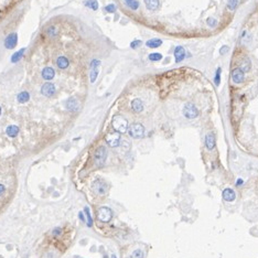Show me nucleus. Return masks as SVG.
<instances>
[{"label": "nucleus", "instance_id": "412c9836", "mask_svg": "<svg viewBox=\"0 0 258 258\" xmlns=\"http://www.w3.org/2000/svg\"><path fill=\"white\" fill-rule=\"evenodd\" d=\"M6 132L9 137L13 138V137H16V136L19 134V128L17 127V126H14V125H11V126H8V127H7Z\"/></svg>", "mask_w": 258, "mask_h": 258}, {"label": "nucleus", "instance_id": "f3484780", "mask_svg": "<svg viewBox=\"0 0 258 258\" xmlns=\"http://www.w3.org/2000/svg\"><path fill=\"white\" fill-rule=\"evenodd\" d=\"M145 3L150 11H156V10L159 9L160 7L159 0H145Z\"/></svg>", "mask_w": 258, "mask_h": 258}, {"label": "nucleus", "instance_id": "5701e85b", "mask_svg": "<svg viewBox=\"0 0 258 258\" xmlns=\"http://www.w3.org/2000/svg\"><path fill=\"white\" fill-rule=\"evenodd\" d=\"M17 98H18L19 103L25 104V103H27V102L30 99V95H29V93L28 92H21L18 96H17Z\"/></svg>", "mask_w": 258, "mask_h": 258}, {"label": "nucleus", "instance_id": "f257e3e1", "mask_svg": "<svg viewBox=\"0 0 258 258\" xmlns=\"http://www.w3.org/2000/svg\"><path fill=\"white\" fill-rule=\"evenodd\" d=\"M111 125H113L114 129L119 134H125L126 131H128V121L125 117L120 116V115H116L113 117Z\"/></svg>", "mask_w": 258, "mask_h": 258}, {"label": "nucleus", "instance_id": "7c9ffc66", "mask_svg": "<svg viewBox=\"0 0 258 258\" xmlns=\"http://www.w3.org/2000/svg\"><path fill=\"white\" fill-rule=\"evenodd\" d=\"M84 212L86 213V217H87V225L91 227L93 225V218H92V215H91V212H89V209L86 206L85 209H84Z\"/></svg>", "mask_w": 258, "mask_h": 258}, {"label": "nucleus", "instance_id": "9d476101", "mask_svg": "<svg viewBox=\"0 0 258 258\" xmlns=\"http://www.w3.org/2000/svg\"><path fill=\"white\" fill-rule=\"evenodd\" d=\"M222 197H223V200L226 201V202H234L235 199H236V193L233 189L225 188L222 192Z\"/></svg>", "mask_w": 258, "mask_h": 258}, {"label": "nucleus", "instance_id": "f704fd0d", "mask_svg": "<svg viewBox=\"0 0 258 258\" xmlns=\"http://www.w3.org/2000/svg\"><path fill=\"white\" fill-rule=\"evenodd\" d=\"M240 40H242V42H243V43H247V42H248V40H249V37H248V34H247V32H246V31H243V34L240 35Z\"/></svg>", "mask_w": 258, "mask_h": 258}, {"label": "nucleus", "instance_id": "58836bf2", "mask_svg": "<svg viewBox=\"0 0 258 258\" xmlns=\"http://www.w3.org/2000/svg\"><path fill=\"white\" fill-rule=\"evenodd\" d=\"M53 235L55 236V235H59V234H61V228H55L54 231H53Z\"/></svg>", "mask_w": 258, "mask_h": 258}, {"label": "nucleus", "instance_id": "1a4fd4ad", "mask_svg": "<svg viewBox=\"0 0 258 258\" xmlns=\"http://www.w3.org/2000/svg\"><path fill=\"white\" fill-rule=\"evenodd\" d=\"M99 65H100L99 60H93L92 63H91V82L92 83H95V81L98 76Z\"/></svg>", "mask_w": 258, "mask_h": 258}, {"label": "nucleus", "instance_id": "ddd939ff", "mask_svg": "<svg viewBox=\"0 0 258 258\" xmlns=\"http://www.w3.org/2000/svg\"><path fill=\"white\" fill-rule=\"evenodd\" d=\"M41 93H42L44 96L50 97L52 95L55 94V86L53 85L52 83H45L41 88Z\"/></svg>", "mask_w": 258, "mask_h": 258}, {"label": "nucleus", "instance_id": "7ed1b4c3", "mask_svg": "<svg viewBox=\"0 0 258 258\" xmlns=\"http://www.w3.org/2000/svg\"><path fill=\"white\" fill-rule=\"evenodd\" d=\"M107 158V150L104 146H100L96 149L94 154V162L96 167H103L105 164V161Z\"/></svg>", "mask_w": 258, "mask_h": 258}, {"label": "nucleus", "instance_id": "ea45409f", "mask_svg": "<svg viewBox=\"0 0 258 258\" xmlns=\"http://www.w3.org/2000/svg\"><path fill=\"white\" fill-rule=\"evenodd\" d=\"M78 216H80V220H81V221H82V222L85 221V218H84V214H83L82 212H81L80 214H78Z\"/></svg>", "mask_w": 258, "mask_h": 258}, {"label": "nucleus", "instance_id": "9b49d317", "mask_svg": "<svg viewBox=\"0 0 258 258\" xmlns=\"http://www.w3.org/2000/svg\"><path fill=\"white\" fill-rule=\"evenodd\" d=\"M185 56H186V51H185L184 48L182 45L175 46V49H174V59H175V62L177 63L182 62L185 59Z\"/></svg>", "mask_w": 258, "mask_h": 258}, {"label": "nucleus", "instance_id": "c85d7f7f", "mask_svg": "<svg viewBox=\"0 0 258 258\" xmlns=\"http://www.w3.org/2000/svg\"><path fill=\"white\" fill-rule=\"evenodd\" d=\"M221 68H216V72H215V75H214V83L216 86L220 85V83H221Z\"/></svg>", "mask_w": 258, "mask_h": 258}, {"label": "nucleus", "instance_id": "6ab92c4d", "mask_svg": "<svg viewBox=\"0 0 258 258\" xmlns=\"http://www.w3.org/2000/svg\"><path fill=\"white\" fill-rule=\"evenodd\" d=\"M244 73H246V72H249L250 71V68H252V62H250V60L249 59H247V57H245L243 61L240 63V68Z\"/></svg>", "mask_w": 258, "mask_h": 258}, {"label": "nucleus", "instance_id": "dca6fc26", "mask_svg": "<svg viewBox=\"0 0 258 258\" xmlns=\"http://www.w3.org/2000/svg\"><path fill=\"white\" fill-rule=\"evenodd\" d=\"M131 109L135 113H141L143 111V103L141 99L135 98L131 102Z\"/></svg>", "mask_w": 258, "mask_h": 258}, {"label": "nucleus", "instance_id": "e433bc0d", "mask_svg": "<svg viewBox=\"0 0 258 258\" xmlns=\"http://www.w3.org/2000/svg\"><path fill=\"white\" fill-rule=\"evenodd\" d=\"M243 184H244V180H243V179L238 178L237 180H236V183H235L236 186H240V185H243Z\"/></svg>", "mask_w": 258, "mask_h": 258}, {"label": "nucleus", "instance_id": "c9c22d12", "mask_svg": "<svg viewBox=\"0 0 258 258\" xmlns=\"http://www.w3.org/2000/svg\"><path fill=\"white\" fill-rule=\"evenodd\" d=\"M228 51H229V48H228L227 45H223L221 49H220V53L221 54H226Z\"/></svg>", "mask_w": 258, "mask_h": 258}, {"label": "nucleus", "instance_id": "aec40b11", "mask_svg": "<svg viewBox=\"0 0 258 258\" xmlns=\"http://www.w3.org/2000/svg\"><path fill=\"white\" fill-rule=\"evenodd\" d=\"M146 45H147L148 48H150V49H156V48H159V46L162 45V40L157 39V38L150 39V40H148L147 42H146Z\"/></svg>", "mask_w": 258, "mask_h": 258}, {"label": "nucleus", "instance_id": "f8f14e48", "mask_svg": "<svg viewBox=\"0 0 258 258\" xmlns=\"http://www.w3.org/2000/svg\"><path fill=\"white\" fill-rule=\"evenodd\" d=\"M17 42H18V35H17V33H11V34H9L6 38V40H5V46H6L7 49L11 50L17 45Z\"/></svg>", "mask_w": 258, "mask_h": 258}, {"label": "nucleus", "instance_id": "f03ea898", "mask_svg": "<svg viewBox=\"0 0 258 258\" xmlns=\"http://www.w3.org/2000/svg\"><path fill=\"white\" fill-rule=\"evenodd\" d=\"M128 134L131 138H135V139L142 138L145 136V127L139 123L132 124L128 127Z\"/></svg>", "mask_w": 258, "mask_h": 258}, {"label": "nucleus", "instance_id": "4c0bfd02", "mask_svg": "<svg viewBox=\"0 0 258 258\" xmlns=\"http://www.w3.org/2000/svg\"><path fill=\"white\" fill-rule=\"evenodd\" d=\"M5 192H6V186L3 184H0V195L5 194Z\"/></svg>", "mask_w": 258, "mask_h": 258}, {"label": "nucleus", "instance_id": "79ce46f5", "mask_svg": "<svg viewBox=\"0 0 258 258\" xmlns=\"http://www.w3.org/2000/svg\"><path fill=\"white\" fill-rule=\"evenodd\" d=\"M0 115H1V107H0Z\"/></svg>", "mask_w": 258, "mask_h": 258}, {"label": "nucleus", "instance_id": "bb28decb", "mask_svg": "<svg viewBox=\"0 0 258 258\" xmlns=\"http://www.w3.org/2000/svg\"><path fill=\"white\" fill-rule=\"evenodd\" d=\"M227 9L231 11L236 10V8L238 6V0H227Z\"/></svg>", "mask_w": 258, "mask_h": 258}, {"label": "nucleus", "instance_id": "4be33fe9", "mask_svg": "<svg viewBox=\"0 0 258 258\" xmlns=\"http://www.w3.org/2000/svg\"><path fill=\"white\" fill-rule=\"evenodd\" d=\"M57 66L61 68V70H65V68H68V64H70V62L65 57V56H60L59 59H57Z\"/></svg>", "mask_w": 258, "mask_h": 258}, {"label": "nucleus", "instance_id": "cd10ccee", "mask_svg": "<svg viewBox=\"0 0 258 258\" xmlns=\"http://www.w3.org/2000/svg\"><path fill=\"white\" fill-rule=\"evenodd\" d=\"M149 60L152 62H158V61H161L162 60V54L161 53H151V54H149Z\"/></svg>", "mask_w": 258, "mask_h": 258}, {"label": "nucleus", "instance_id": "2eb2a0df", "mask_svg": "<svg viewBox=\"0 0 258 258\" xmlns=\"http://www.w3.org/2000/svg\"><path fill=\"white\" fill-rule=\"evenodd\" d=\"M65 105H66V108L71 111H76L77 109H78V107H80V104H78L77 99L73 98V97L68 99L66 103H65Z\"/></svg>", "mask_w": 258, "mask_h": 258}, {"label": "nucleus", "instance_id": "423d86ee", "mask_svg": "<svg viewBox=\"0 0 258 258\" xmlns=\"http://www.w3.org/2000/svg\"><path fill=\"white\" fill-rule=\"evenodd\" d=\"M97 218L103 223H108L113 218V211L106 206L100 207L97 211Z\"/></svg>", "mask_w": 258, "mask_h": 258}, {"label": "nucleus", "instance_id": "b1692460", "mask_svg": "<svg viewBox=\"0 0 258 258\" xmlns=\"http://www.w3.org/2000/svg\"><path fill=\"white\" fill-rule=\"evenodd\" d=\"M124 2H125V5L128 7V8L132 9V10H137L139 8L138 0H124Z\"/></svg>", "mask_w": 258, "mask_h": 258}, {"label": "nucleus", "instance_id": "a211bd4d", "mask_svg": "<svg viewBox=\"0 0 258 258\" xmlns=\"http://www.w3.org/2000/svg\"><path fill=\"white\" fill-rule=\"evenodd\" d=\"M54 75H55V72H54V70H53L52 68H43V71H42V77L45 81L52 80V78L54 77Z\"/></svg>", "mask_w": 258, "mask_h": 258}, {"label": "nucleus", "instance_id": "72a5a7b5", "mask_svg": "<svg viewBox=\"0 0 258 258\" xmlns=\"http://www.w3.org/2000/svg\"><path fill=\"white\" fill-rule=\"evenodd\" d=\"M105 10H106L107 12H109V13H114V12H115V11H116V6H115L114 3H111V5L106 6V8H105Z\"/></svg>", "mask_w": 258, "mask_h": 258}, {"label": "nucleus", "instance_id": "a878e982", "mask_svg": "<svg viewBox=\"0 0 258 258\" xmlns=\"http://www.w3.org/2000/svg\"><path fill=\"white\" fill-rule=\"evenodd\" d=\"M25 49H21V50H19L17 53H14L12 55V57H11V61L13 62V63H16V62H18L22 56H23V53H25Z\"/></svg>", "mask_w": 258, "mask_h": 258}, {"label": "nucleus", "instance_id": "20e7f679", "mask_svg": "<svg viewBox=\"0 0 258 258\" xmlns=\"http://www.w3.org/2000/svg\"><path fill=\"white\" fill-rule=\"evenodd\" d=\"M182 113H183V116L188 119H194L199 116V109L193 103H186L183 106Z\"/></svg>", "mask_w": 258, "mask_h": 258}, {"label": "nucleus", "instance_id": "2f4dec72", "mask_svg": "<svg viewBox=\"0 0 258 258\" xmlns=\"http://www.w3.org/2000/svg\"><path fill=\"white\" fill-rule=\"evenodd\" d=\"M206 23H207V25L211 27V28H214V27L217 25V20L214 18H212V17H209V18L206 19Z\"/></svg>", "mask_w": 258, "mask_h": 258}, {"label": "nucleus", "instance_id": "473e14b6", "mask_svg": "<svg viewBox=\"0 0 258 258\" xmlns=\"http://www.w3.org/2000/svg\"><path fill=\"white\" fill-rule=\"evenodd\" d=\"M142 42L140 40H135V41H132V42L130 43V48L131 49H137V48H139V46H141Z\"/></svg>", "mask_w": 258, "mask_h": 258}, {"label": "nucleus", "instance_id": "393cba45", "mask_svg": "<svg viewBox=\"0 0 258 258\" xmlns=\"http://www.w3.org/2000/svg\"><path fill=\"white\" fill-rule=\"evenodd\" d=\"M85 6L91 8L92 10H97L98 9V2H97V0H86Z\"/></svg>", "mask_w": 258, "mask_h": 258}, {"label": "nucleus", "instance_id": "4468645a", "mask_svg": "<svg viewBox=\"0 0 258 258\" xmlns=\"http://www.w3.org/2000/svg\"><path fill=\"white\" fill-rule=\"evenodd\" d=\"M205 147L207 150H213L215 147V136L213 132H209L205 136Z\"/></svg>", "mask_w": 258, "mask_h": 258}, {"label": "nucleus", "instance_id": "c756f323", "mask_svg": "<svg viewBox=\"0 0 258 258\" xmlns=\"http://www.w3.org/2000/svg\"><path fill=\"white\" fill-rule=\"evenodd\" d=\"M128 258H143V252L141 249H136L131 253V255Z\"/></svg>", "mask_w": 258, "mask_h": 258}, {"label": "nucleus", "instance_id": "39448f33", "mask_svg": "<svg viewBox=\"0 0 258 258\" xmlns=\"http://www.w3.org/2000/svg\"><path fill=\"white\" fill-rule=\"evenodd\" d=\"M93 191L97 194V195H105L108 190V185L102 179H97L96 181H94L93 183Z\"/></svg>", "mask_w": 258, "mask_h": 258}, {"label": "nucleus", "instance_id": "6e6552de", "mask_svg": "<svg viewBox=\"0 0 258 258\" xmlns=\"http://www.w3.org/2000/svg\"><path fill=\"white\" fill-rule=\"evenodd\" d=\"M232 81L235 84H240L245 81V73L240 68H235L232 72Z\"/></svg>", "mask_w": 258, "mask_h": 258}, {"label": "nucleus", "instance_id": "0eeeda50", "mask_svg": "<svg viewBox=\"0 0 258 258\" xmlns=\"http://www.w3.org/2000/svg\"><path fill=\"white\" fill-rule=\"evenodd\" d=\"M105 140L107 142V145L109 146V147H118L119 145H120V140H121V138H120V134L119 132H111V134H108V135H106L105 137Z\"/></svg>", "mask_w": 258, "mask_h": 258}, {"label": "nucleus", "instance_id": "a19ab883", "mask_svg": "<svg viewBox=\"0 0 258 258\" xmlns=\"http://www.w3.org/2000/svg\"><path fill=\"white\" fill-rule=\"evenodd\" d=\"M111 258H117V257H116V255H111Z\"/></svg>", "mask_w": 258, "mask_h": 258}]
</instances>
